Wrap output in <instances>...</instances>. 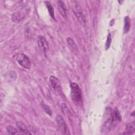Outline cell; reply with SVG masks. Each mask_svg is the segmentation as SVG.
Listing matches in <instances>:
<instances>
[{"label": "cell", "instance_id": "6da1fadb", "mask_svg": "<svg viewBox=\"0 0 135 135\" xmlns=\"http://www.w3.org/2000/svg\"><path fill=\"white\" fill-rule=\"evenodd\" d=\"M121 120V116L117 110H114L111 113L110 117L105 121L102 126V131L107 132L109 131L112 128Z\"/></svg>", "mask_w": 135, "mask_h": 135}, {"label": "cell", "instance_id": "7a4b0ae2", "mask_svg": "<svg viewBox=\"0 0 135 135\" xmlns=\"http://www.w3.org/2000/svg\"><path fill=\"white\" fill-rule=\"evenodd\" d=\"M71 88V98L74 103V104L80 107L82 104V94L81 89L76 83H72L70 84Z\"/></svg>", "mask_w": 135, "mask_h": 135}, {"label": "cell", "instance_id": "3957f363", "mask_svg": "<svg viewBox=\"0 0 135 135\" xmlns=\"http://www.w3.org/2000/svg\"><path fill=\"white\" fill-rule=\"evenodd\" d=\"M49 83L53 91L57 95L62 93V90L59 80L55 76L51 75L49 78Z\"/></svg>", "mask_w": 135, "mask_h": 135}, {"label": "cell", "instance_id": "277c9868", "mask_svg": "<svg viewBox=\"0 0 135 135\" xmlns=\"http://www.w3.org/2000/svg\"><path fill=\"white\" fill-rule=\"evenodd\" d=\"M16 59L18 63L23 68L26 69H29L31 68V63L29 58L26 55L23 53L18 54L17 55Z\"/></svg>", "mask_w": 135, "mask_h": 135}, {"label": "cell", "instance_id": "5b68a950", "mask_svg": "<svg viewBox=\"0 0 135 135\" xmlns=\"http://www.w3.org/2000/svg\"><path fill=\"white\" fill-rule=\"evenodd\" d=\"M55 120L58 127L59 128L62 133L64 134H70V133L68 129V126L66 125L63 117L60 115H57Z\"/></svg>", "mask_w": 135, "mask_h": 135}, {"label": "cell", "instance_id": "8992f818", "mask_svg": "<svg viewBox=\"0 0 135 135\" xmlns=\"http://www.w3.org/2000/svg\"><path fill=\"white\" fill-rule=\"evenodd\" d=\"M37 43L41 51L46 55L49 51V44L45 38L42 35H38L37 36Z\"/></svg>", "mask_w": 135, "mask_h": 135}, {"label": "cell", "instance_id": "52a82bcc", "mask_svg": "<svg viewBox=\"0 0 135 135\" xmlns=\"http://www.w3.org/2000/svg\"><path fill=\"white\" fill-rule=\"evenodd\" d=\"M16 124L20 130V132L23 133V134H31V133L30 132V131L27 128L26 126L21 121H17L16 123Z\"/></svg>", "mask_w": 135, "mask_h": 135}, {"label": "cell", "instance_id": "ba28073f", "mask_svg": "<svg viewBox=\"0 0 135 135\" xmlns=\"http://www.w3.org/2000/svg\"><path fill=\"white\" fill-rule=\"evenodd\" d=\"M57 4H58V7H59V11L62 15V16L66 18L67 15H66V6L64 3V2L62 1H57Z\"/></svg>", "mask_w": 135, "mask_h": 135}, {"label": "cell", "instance_id": "9c48e42d", "mask_svg": "<svg viewBox=\"0 0 135 135\" xmlns=\"http://www.w3.org/2000/svg\"><path fill=\"white\" fill-rule=\"evenodd\" d=\"M134 132V122L128 123L126 126V131L123 134H132Z\"/></svg>", "mask_w": 135, "mask_h": 135}, {"label": "cell", "instance_id": "30bf717a", "mask_svg": "<svg viewBox=\"0 0 135 135\" xmlns=\"http://www.w3.org/2000/svg\"><path fill=\"white\" fill-rule=\"evenodd\" d=\"M124 25L123 28V32L124 33H128L130 28V25H131V22H130V19L129 17V16H125L124 19Z\"/></svg>", "mask_w": 135, "mask_h": 135}, {"label": "cell", "instance_id": "8fae6325", "mask_svg": "<svg viewBox=\"0 0 135 135\" xmlns=\"http://www.w3.org/2000/svg\"><path fill=\"white\" fill-rule=\"evenodd\" d=\"M45 3H46V6L47 8V9H48V11H49V13L50 15H51V16L52 17V18L55 19L54 9H53V7L52 5L50 3V2H48V1L45 2Z\"/></svg>", "mask_w": 135, "mask_h": 135}, {"label": "cell", "instance_id": "7c38bea8", "mask_svg": "<svg viewBox=\"0 0 135 135\" xmlns=\"http://www.w3.org/2000/svg\"><path fill=\"white\" fill-rule=\"evenodd\" d=\"M41 106L42 107V108L43 109V110L48 114L50 116H51L52 115V111L51 110V109L50 108V107L46 104H45L43 102H42L41 103Z\"/></svg>", "mask_w": 135, "mask_h": 135}, {"label": "cell", "instance_id": "4fadbf2b", "mask_svg": "<svg viewBox=\"0 0 135 135\" xmlns=\"http://www.w3.org/2000/svg\"><path fill=\"white\" fill-rule=\"evenodd\" d=\"M6 131L9 134H16L18 133L16 129L12 126H8L6 127Z\"/></svg>", "mask_w": 135, "mask_h": 135}, {"label": "cell", "instance_id": "5bb4252c", "mask_svg": "<svg viewBox=\"0 0 135 135\" xmlns=\"http://www.w3.org/2000/svg\"><path fill=\"white\" fill-rule=\"evenodd\" d=\"M61 109H62V112L63 113H64L65 115H68L69 114H71L70 111H69V109H68V107L66 106V104L64 103H62L61 105Z\"/></svg>", "mask_w": 135, "mask_h": 135}, {"label": "cell", "instance_id": "9a60e30c", "mask_svg": "<svg viewBox=\"0 0 135 135\" xmlns=\"http://www.w3.org/2000/svg\"><path fill=\"white\" fill-rule=\"evenodd\" d=\"M111 43V36L110 33H109L107 36V41L105 45V49L106 50H107L110 47Z\"/></svg>", "mask_w": 135, "mask_h": 135}, {"label": "cell", "instance_id": "2e32d148", "mask_svg": "<svg viewBox=\"0 0 135 135\" xmlns=\"http://www.w3.org/2000/svg\"><path fill=\"white\" fill-rule=\"evenodd\" d=\"M67 43L69 45V47H71V50H74V49H75V43L74 42V41L71 39L70 37H69L68 39H67Z\"/></svg>", "mask_w": 135, "mask_h": 135}, {"label": "cell", "instance_id": "e0dca14e", "mask_svg": "<svg viewBox=\"0 0 135 135\" xmlns=\"http://www.w3.org/2000/svg\"><path fill=\"white\" fill-rule=\"evenodd\" d=\"M20 14L18 13H15L12 15V20L15 22V23H18L19 22L20 20Z\"/></svg>", "mask_w": 135, "mask_h": 135}]
</instances>
